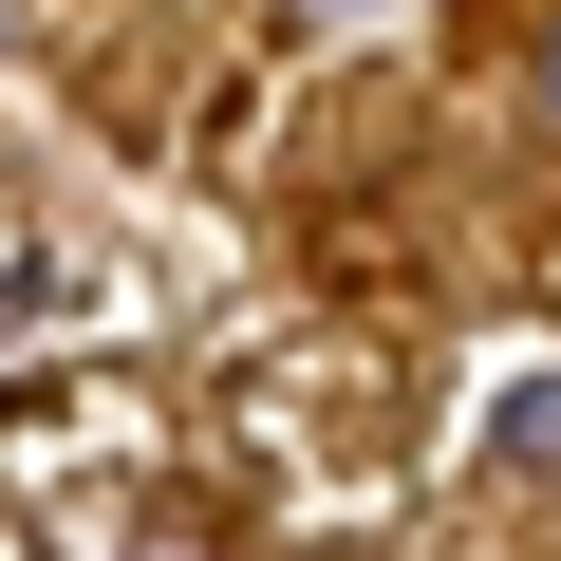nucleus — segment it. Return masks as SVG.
Here are the masks:
<instances>
[{"label":"nucleus","mask_w":561,"mask_h":561,"mask_svg":"<svg viewBox=\"0 0 561 561\" xmlns=\"http://www.w3.org/2000/svg\"><path fill=\"white\" fill-rule=\"evenodd\" d=\"M486 468H561V356L486 393Z\"/></svg>","instance_id":"nucleus-1"},{"label":"nucleus","mask_w":561,"mask_h":561,"mask_svg":"<svg viewBox=\"0 0 561 561\" xmlns=\"http://www.w3.org/2000/svg\"><path fill=\"white\" fill-rule=\"evenodd\" d=\"M524 94H542V113H561V20H542V57H524Z\"/></svg>","instance_id":"nucleus-2"}]
</instances>
